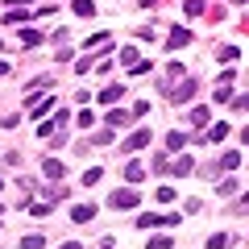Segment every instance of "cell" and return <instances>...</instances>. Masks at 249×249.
Wrapping results in <instances>:
<instances>
[{"instance_id": "28", "label": "cell", "mask_w": 249, "mask_h": 249, "mask_svg": "<svg viewBox=\"0 0 249 249\" xmlns=\"http://www.w3.org/2000/svg\"><path fill=\"white\" fill-rule=\"evenodd\" d=\"M154 196H158V204H170V199H175V191H170V187H158Z\"/></svg>"}, {"instance_id": "12", "label": "cell", "mask_w": 249, "mask_h": 249, "mask_svg": "<svg viewBox=\"0 0 249 249\" xmlns=\"http://www.w3.org/2000/svg\"><path fill=\"white\" fill-rule=\"evenodd\" d=\"M224 137H229V121H216L208 129V142H224Z\"/></svg>"}, {"instance_id": "4", "label": "cell", "mask_w": 249, "mask_h": 249, "mask_svg": "<svg viewBox=\"0 0 249 249\" xmlns=\"http://www.w3.org/2000/svg\"><path fill=\"white\" fill-rule=\"evenodd\" d=\"M145 145H150V129H137V133L124 137V150H129V154H133V150H145Z\"/></svg>"}, {"instance_id": "20", "label": "cell", "mask_w": 249, "mask_h": 249, "mask_svg": "<svg viewBox=\"0 0 249 249\" xmlns=\"http://www.w3.org/2000/svg\"><path fill=\"white\" fill-rule=\"evenodd\" d=\"M21 42L25 46H42V34H37V29H21Z\"/></svg>"}, {"instance_id": "19", "label": "cell", "mask_w": 249, "mask_h": 249, "mask_svg": "<svg viewBox=\"0 0 249 249\" xmlns=\"http://www.w3.org/2000/svg\"><path fill=\"white\" fill-rule=\"evenodd\" d=\"M183 142H187V133H178V129L166 133V150H183Z\"/></svg>"}, {"instance_id": "24", "label": "cell", "mask_w": 249, "mask_h": 249, "mask_svg": "<svg viewBox=\"0 0 249 249\" xmlns=\"http://www.w3.org/2000/svg\"><path fill=\"white\" fill-rule=\"evenodd\" d=\"M100 183V166H91V170H83V187H96Z\"/></svg>"}, {"instance_id": "27", "label": "cell", "mask_w": 249, "mask_h": 249, "mask_svg": "<svg viewBox=\"0 0 249 249\" xmlns=\"http://www.w3.org/2000/svg\"><path fill=\"white\" fill-rule=\"evenodd\" d=\"M170 245H175V241H170V237H154V241H150V245H145V249H170Z\"/></svg>"}, {"instance_id": "23", "label": "cell", "mask_w": 249, "mask_h": 249, "mask_svg": "<svg viewBox=\"0 0 249 249\" xmlns=\"http://www.w3.org/2000/svg\"><path fill=\"white\" fill-rule=\"evenodd\" d=\"M229 245V232H216V237H208V249H224Z\"/></svg>"}, {"instance_id": "15", "label": "cell", "mask_w": 249, "mask_h": 249, "mask_svg": "<svg viewBox=\"0 0 249 249\" xmlns=\"http://www.w3.org/2000/svg\"><path fill=\"white\" fill-rule=\"evenodd\" d=\"M71 9H75V17H91V13H96V4H91V0H75Z\"/></svg>"}, {"instance_id": "5", "label": "cell", "mask_w": 249, "mask_h": 249, "mask_svg": "<svg viewBox=\"0 0 249 249\" xmlns=\"http://www.w3.org/2000/svg\"><path fill=\"white\" fill-rule=\"evenodd\" d=\"M187 42H191V29H187V25H175V29H170V37H166L170 50H178V46H187Z\"/></svg>"}, {"instance_id": "6", "label": "cell", "mask_w": 249, "mask_h": 249, "mask_svg": "<svg viewBox=\"0 0 249 249\" xmlns=\"http://www.w3.org/2000/svg\"><path fill=\"white\" fill-rule=\"evenodd\" d=\"M42 175L46 178H62V175H67V162H62V158H46L42 162Z\"/></svg>"}, {"instance_id": "13", "label": "cell", "mask_w": 249, "mask_h": 249, "mask_svg": "<svg viewBox=\"0 0 249 249\" xmlns=\"http://www.w3.org/2000/svg\"><path fill=\"white\" fill-rule=\"evenodd\" d=\"M142 175H145L142 162H129V166H124V178H129V183H142Z\"/></svg>"}, {"instance_id": "33", "label": "cell", "mask_w": 249, "mask_h": 249, "mask_svg": "<svg viewBox=\"0 0 249 249\" xmlns=\"http://www.w3.org/2000/svg\"><path fill=\"white\" fill-rule=\"evenodd\" d=\"M0 220H4V204H0Z\"/></svg>"}, {"instance_id": "21", "label": "cell", "mask_w": 249, "mask_h": 249, "mask_svg": "<svg viewBox=\"0 0 249 249\" xmlns=\"http://www.w3.org/2000/svg\"><path fill=\"white\" fill-rule=\"evenodd\" d=\"M183 13H187V17H199V13H204V0H187Z\"/></svg>"}, {"instance_id": "10", "label": "cell", "mask_w": 249, "mask_h": 249, "mask_svg": "<svg viewBox=\"0 0 249 249\" xmlns=\"http://www.w3.org/2000/svg\"><path fill=\"white\" fill-rule=\"evenodd\" d=\"M104 124H108V129H121V124H129V112H121V108H112V112L104 116Z\"/></svg>"}, {"instance_id": "31", "label": "cell", "mask_w": 249, "mask_h": 249, "mask_svg": "<svg viewBox=\"0 0 249 249\" xmlns=\"http://www.w3.org/2000/svg\"><path fill=\"white\" fill-rule=\"evenodd\" d=\"M9 4H29V0H9Z\"/></svg>"}, {"instance_id": "3", "label": "cell", "mask_w": 249, "mask_h": 249, "mask_svg": "<svg viewBox=\"0 0 249 249\" xmlns=\"http://www.w3.org/2000/svg\"><path fill=\"white\" fill-rule=\"evenodd\" d=\"M196 91H199V83H196V79H183L175 91H170V100H175V104H187V100L196 96Z\"/></svg>"}, {"instance_id": "30", "label": "cell", "mask_w": 249, "mask_h": 249, "mask_svg": "<svg viewBox=\"0 0 249 249\" xmlns=\"http://www.w3.org/2000/svg\"><path fill=\"white\" fill-rule=\"evenodd\" d=\"M142 4H145V9H158V4H162V0H142Z\"/></svg>"}, {"instance_id": "29", "label": "cell", "mask_w": 249, "mask_h": 249, "mask_svg": "<svg viewBox=\"0 0 249 249\" xmlns=\"http://www.w3.org/2000/svg\"><path fill=\"white\" fill-rule=\"evenodd\" d=\"M58 249H83V245H79V241H62Z\"/></svg>"}, {"instance_id": "25", "label": "cell", "mask_w": 249, "mask_h": 249, "mask_svg": "<svg viewBox=\"0 0 249 249\" xmlns=\"http://www.w3.org/2000/svg\"><path fill=\"white\" fill-rule=\"evenodd\" d=\"M166 170H170V158H166V154H162V158H154V175H166Z\"/></svg>"}, {"instance_id": "34", "label": "cell", "mask_w": 249, "mask_h": 249, "mask_svg": "<svg viewBox=\"0 0 249 249\" xmlns=\"http://www.w3.org/2000/svg\"><path fill=\"white\" fill-rule=\"evenodd\" d=\"M232 4H245V0H232Z\"/></svg>"}, {"instance_id": "1", "label": "cell", "mask_w": 249, "mask_h": 249, "mask_svg": "<svg viewBox=\"0 0 249 249\" xmlns=\"http://www.w3.org/2000/svg\"><path fill=\"white\" fill-rule=\"evenodd\" d=\"M108 204H112L116 212H129V208L142 204V196H137V191H112V196H108Z\"/></svg>"}, {"instance_id": "11", "label": "cell", "mask_w": 249, "mask_h": 249, "mask_svg": "<svg viewBox=\"0 0 249 249\" xmlns=\"http://www.w3.org/2000/svg\"><path fill=\"white\" fill-rule=\"evenodd\" d=\"M91 216H96V208H91V204H79V208L71 212V220H75V224H88Z\"/></svg>"}, {"instance_id": "9", "label": "cell", "mask_w": 249, "mask_h": 249, "mask_svg": "<svg viewBox=\"0 0 249 249\" xmlns=\"http://www.w3.org/2000/svg\"><path fill=\"white\" fill-rule=\"evenodd\" d=\"M121 96H124V88H121V83H112V88H104V91H100V104H116Z\"/></svg>"}, {"instance_id": "22", "label": "cell", "mask_w": 249, "mask_h": 249, "mask_svg": "<svg viewBox=\"0 0 249 249\" xmlns=\"http://www.w3.org/2000/svg\"><path fill=\"white\" fill-rule=\"evenodd\" d=\"M29 13H4V25H25Z\"/></svg>"}, {"instance_id": "35", "label": "cell", "mask_w": 249, "mask_h": 249, "mask_svg": "<svg viewBox=\"0 0 249 249\" xmlns=\"http://www.w3.org/2000/svg\"><path fill=\"white\" fill-rule=\"evenodd\" d=\"M0 191H4V178H0Z\"/></svg>"}, {"instance_id": "2", "label": "cell", "mask_w": 249, "mask_h": 249, "mask_svg": "<svg viewBox=\"0 0 249 249\" xmlns=\"http://www.w3.org/2000/svg\"><path fill=\"white\" fill-rule=\"evenodd\" d=\"M166 224H178V216H137V229H166Z\"/></svg>"}, {"instance_id": "17", "label": "cell", "mask_w": 249, "mask_h": 249, "mask_svg": "<svg viewBox=\"0 0 249 249\" xmlns=\"http://www.w3.org/2000/svg\"><path fill=\"white\" fill-rule=\"evenodd\" d=\"M50 104H54V100H46V96H42V100H37V104H29V108H34V121H42V116H46V112H50Z\"/></svg>"}, {"instance_id": "8", "label": "cell", "mask_w": 249, "mask_h": 249, "mask_svg": "<svg viewBox=\"0 0 249 249\" xmlns=\"http://www.w3.org/2000/svg\"><path fill=\"white\" fill-rule=\"evenodd\" d=\"M191 170H196V162L187 158V154H178V158L170 162V175H191Z\"/></svg>"}, {"instance_id": "16", "label": "cell", "mask_w": 249, "mask_h": 249, "mask_svg": "<svg viewBox=\"0 0 249 249\" xmlns=\"http://www.w3.org/2000/svg\"><path fill=\"white\" fill-rule=\"evenodd\" d=\"M46 241H42V232H29V237H21V249H42Z\"/></svg>"}, {"instance_id": "14", "label": "cell", "mask_w": 249, "mask_h": 249, "mask_svg": "<svg viewBox=\"0 0 249 249\" xmlns=\"http://www.w3.org/2000/svg\"><path fill=\"white\" fill-rule=\"evenodd\" d=\"M220 166H224V170H237V166H241V150H229V154L220 158Z\"/></svg>"}, {"instance_id": "18", "label": "cell", "mask_w": 249, "mask_h": 249, "mask_svg": "<svg viewBox=\"0 0 249 249\" xmlns=\"http://www.w3.org/2000/svg\"><path fill=\"white\" fill-rule=\"evenodd\" d=\"M191 124H196V129H199V124H208V108H204V104L191 108Z\"/></svg>"}, {"instance_id": "32", "label": "cell", "mask_w": 249, "mask_h": 249, "mask_svg": "<svg viewBox=\"0 0 249 249\" xmlns=\"http://www.w3.org/2000/svg\"><path fill=\"white\" fill-rule=\"evenodd\" d=\"M100 249H112V241H104V245H100Z\"/></svg>"}, {"instance_id": "7", "label": "cell", "mask_w": 249, "mask_h": 249, "mask_svg": "<svg viewBox=\"0 0 249 249\" xmlns=\"http://www.w3.org/2000/svg\"><path fill=\"white\" fill-rule=\"evenodd\" d=\"M58 124H67V112H58V116H50V121H42L37 124V137H54V129Z\"/></svg>"}, {"instance_id": "26", "label": "cell", "mask_w": 249, "mask_h": 249, "mask_svg": "<svg viewBox=\"0 0 249 249\" xmlns=\"http://www.w3.org/2000/svg\"><path fill=\"white\" fill-rule=\"evenodd\" d=\"M232 58H241V50H237V46H224V50H220V62H232Z\"/></svg>"}]
</instances>
